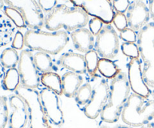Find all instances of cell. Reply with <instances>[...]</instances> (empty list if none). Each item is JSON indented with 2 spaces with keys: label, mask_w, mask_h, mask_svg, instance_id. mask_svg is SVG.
<instances>
[{
  "label": "cell",
  "mask_w": 154,
  "mask_h": 128,
  "mask_svg": "<svg viewBox=\"0 0 154 128\" xmlns=\"http://www.w3.org/2000/svg\"><path fill=\"white\" fill-rule=\"evenodd\" d=\"M89 21V15L81 7L60 4L45 16V26L51 31H59L62 28L67 31H73L85 28Z\"/></svg>",
  "instance_id": "1"
},
{
  "label": "cell",
  "mask_w": 154,
  "mask_h": 128,
  "mask_svg": "<svg viewBox=\"0 0 154 128\" xmlns=\"http://www.w3.org/2000/svg\"><path fill=\"white\" fill-rule=\"evenodd\" d=\"M130 91L127 74L120 70L111 80L108 100L100 115L102 121L111 124L118 121L130 95Z\"/></svg>",
  "instance_id": "2"
},
{
  "label": "cell",
  "mask_w": 154,
  "mask_h": 128,
  "mask_svg": "<svg viewBox=\"0 0 154 128\" xmlns=\"http://www.w3.org/2000/svg\"><path fill=\"white\" fill-rule=\"evenodd\" d=\"M25 46L31 50L57 55L66 46L69 37L65 30L48 32L29 29L24 34Z\"/></svg>",
  "instance_id": "3"
},
{
  "label": "cell",
  "mask_w": 154,
  "mask_h": 128,
  "mask_svg": "<svg viewBox=\"0 0 154 128\" xmlns=\"http://www.w3.org/2000/svg\"><path fill=\"white\" fill-rule=\"evenodd\" d=\"M121 118L125 124L132 127L147 124L154 119V100L132 93L125 104Z\"/></svg>",
  "instance_id": "4"
},
{
  "label": "cell",
  "mask_w": 154,
  "mask_h": 128,
  "mask_svg": "<svg viewBox=\"0 0 154 128\" xmlns=\"http://www.w3.org/2000/svg\"><path fill=\"white\" fill-rule=\"evenodd\" d=\"M136 44L144 61L143 77L149 88H154V22H148L137 32Z\"/></svg>",
  "instance_id": "5"
},
{
  "label": "cell",
  "mask_w": 154,
  "mask_h": 128,
  "mask_svg": "<svg viewBox=\"0 0 154 128\" xmlns=\"http://www.w3.org/2000/svg\"><path fill=\"white\" fill-rule=\"evenodd\" d=\"M14 92L25 101L28 108L29 127L52 128L44 110L40 93L37 90L25 88L20 85Z\"/></svg>",
  "instance_id": "6"
},
{
  "label": "cell",
  "mask_w": 154,
  "mask_h": 128,
  "mask_svg": "<svg viewBox=\"0 0 154 128\" xmlns=\"http://www.w3.org/2000/svg\"><path fill=\"white\" fill-rule=\"evenodd\" d=\"M91 77L93 84V94L90 102L84 106V114L90 119H96L101 115L102 109L106 105L110 94V86L104 76L96 73Z\"/></svg>",
  "instance_id": "7"
},
{
  "label": "cell",
  "mask_w": 154,
  "mask_h": 128,
  "mask_svg": "<svg viewBox=\"0 0 154 128\" xmlns=\"http://www.w3.org/2000/svg\"><path fill=\"white\" fill-rule=\"evenodd\" d=\"M4 2L20 12L30 29L40 30L45 26V13L36 0H4Z\"/></svg>",
  "instance_id": "8"
},
{
  "label": "cell",
  "mask_w": 154,
  "mask_h": 128,
  "mask_svg": "<svg viewBox=\"0 0 154 128\" xmlns=\"http://www.w3.org/2000/svg\"><path fill=\"white\" fill-rule=\"evenodd\" d=\"M94 49L102 58L113 59L117 55L120 49L119 36L111 24H105L96 35Z\"/></svg>",
  "instance_id": "9"
},
{
  "label": "cell",
  "mask_w": 154,
  "mask_h": 128,
  "mask_svg": "<svg viewBox=\"0 0 154 128\" xmlns=\"http://www.w3.org/2000/svg\"><path fill=\"white\" fill-rule=\"evenodd\" d=\"M34 54L29 49H23L20 53L17 70L20 77V85L25 88L36 89L41 82L38 70L34 63Z\"/></svg>",
  "instance_id": "10"
},
{
  "label": "cell",
  "mask_w": 154,
  "mask_h": 128,
  "mask_svg": "<svg viewBox=\"0 0 154 128\" xmlns=\"http://www.w3.org/2000/svg\"><path fill=\"white\" fill-rule=\"evenodd\" d=\"M75 7H81L89 16L98 17L105 24H111L115 15L111 0H70Z\"/></svg>",
  "instance_id": "11"
},
{
  "label": "cell",
  "mask_w": 154,
  "mask_h": 128,
  "mask_svg": "<svg viewBox=\"0 0 154 128\" xmlns=\"http://www.w3.org/2000/svg\"><path fill=\"white\" fill-rule=\"evenodd\" d=\"M8 104L11 109L8 128H25L29 123L28 108L25 101L16 94L9 95Z\"/></svg>",
  "instance_id": "12"
},
{
  "label": "cell",
  "mask_w": 154,
  "mask_h": 128,
  "mask_svg": "<svg viewBox=\"0 0 154 128\" xmlns=\"http://www.w3.org/2000/svg\"><path fill=\"white\" fill-rule=\"evenodd\" d=\"M39 93L41 101L48 120L56 126L63 125L64 115L60 106L58 95L48 88H42Z\"/></svg>",
  "instance_id": "13"
},
{
  "label": "cell",
  "mask_w": 154,
  "mask_h": 128,
  "mask_svg": "<svg viewBox=\"0 0 154 128\" xmlns=\"http://www.w3.org/2000/svg\"><path fill=\"white\" fill-rule=\"evenodd\" d=\"M128 80L133 93L148 98L151 91L143 77L141 63L139 58H131L128 64Z\"/></svg>",
  "instance_id": "14"
},
{
  "label": "cell",
  "mask_w": 154,
  "mask_h": 128,
  "mask_svg": "<svg viewBox=\"0 0 154 128\" xmlns=\"http://www.w3.org/2000/svg\"><path fill=\"white\" fill-rule=\"evenodd\" d=\"M128 26L135 31H139L150 20L148 6L143 1H132L126 10Z\"/></svg>",
  "instance_id": "15"
},
{
  "label": "cell",
  "mask_w": 154,
  "mask_h": 128,
  "mask_svg": "<svg viewBox=\"0 0 154 128\" xmlns=\"http://www.w3.org/2000/svg\"><path fill=\"white\" fill-rule=\"evenodd\" d=\"M71 37L75 49L79 52L87 53L94 47V35L88 28H81L72 31Z\"/></svg>",
  "instance_id": "16"
},
{
  "label": "cell",
  "mask_w": 154,
  "mask_h": 128,
  "mask_svg": "<svg viewBox=\"0 0 154 128\" xmlns=\"http://www.w3.org/2000/svg\"><path fill=\"white\" fill-rule=\"evenodd\" d=\"M58 63L63 67L79 74L85 73L87 70L84 55L76 52H69L63 54L59 58Z\"/></svg>",
  "instance_id": "17"
},
{
  "label": "cell",
  "mask_w": 154,
  "mask_h": 128,
  "mask_svg": "<svg viewBox=\"0 0 154 128\" xmlns=\"http://www.w3.org/2000/svg\"><path fill=\"white\" fill-rule=\"evenodd\" d=\"M84 78L79 73L72 71L66 72L62 76L63 92L66 97H75L77 91L83 85Z\"/></svg>",
  "instance_id": "18"
},
{
  "label": "cell",
  "mask_w": 154,
  "mask_h": 128,
  "mask_svg": "<svg viewBox=\"0 0 154 128\" xmlns=\"http://www.w3.org/2000/svg\"><path fill=\"white\" fill-rule=\"evenodd\" d=\"M14 25L5 13L0 12V48L5 46L13 40L15 35Z\"/></svg>",
  "instance_id": "19"
},
{
  "label": "cell",
  "mask_w": 154,
  "mask_h": 128,
  "mask_svg": "<svg viewBox=\"0 0 154 128\" xmlns=\"http://www.w3.org/2000/svg\"><path fill=\"white\" fill-rule=\"evenodd\" d=\"M41 82L45 88L54 91L57 95H62L63 92V85H62V77L54 72L42 73L41 76Z\"/></svg>",
  "instance_id": "20"
},
{
  "label": "cell",
  "mask_w": 154,
  "mask_h": 128,
  "mask_svg": "<svg viewBox=\"0 0 154 128\" xmlns=\"http://www.w3.org/2000/svg\"><path fill=\"white\" fill-rule=\"evenodd\" d=\"M33 58L36 67L41 73H46L53 72L54 65L49 54L44 52H37L34 54Z\"/></svg>",
  "instance_id": "21"
},
{
  "label": "cell",
  "mask_w": 154,
  "mask_h": 128,
  "mask_svg": "<svg viewBox=\"0 0 154 128\" xmlns=\"http://www.w3.org/2000/svg\"><path fill=\"white\" fill-rule=\"evenodd\" d=\"M20 54L12 47L5 48L0 55V63L5 69L15 68L19 63Z\"/></svg>",
  "instance_id": "22"
},
{
  "label": "cell",
  "mask_w": 154,
  "mask_h": 128,
  "mask_svg": "<svg viewBox=\"0 0 154 128\" xmlns=\"http://www.w3.org/2000/svg\"><path fill=\"white\" fill-rule=\"evenodd\" d=\"M98 70L105 78L113 79L120 72V69L111 59L101 58L98 64Z\"/></svg>",
  "instance_id": "23"
},
{
  "label": "cell",
  "mask_w": 154,
  "mask_h": 128,
  "mask_svg": "<svg viewBox=\"0 0 154 128\" xmlns=\"http://www.w3.org/2000/svg\"><path fill=\"white\" fill-rule=\"evenodd\" d=\"M20 85V77L17 69L11 68L7 70L5 74L2 86L7 91H15Z\"/></svg>",
  "instance_id": "24"
},
{
  "label": "cell",
  "mask_w": 154,
  "mask_h": 128,
  "mask_svg": "<svg viewBox=\"0 0 154 128\" xmlns=\"http://www.w3.org/2000/svg\"><path fill=\"white\" fill-rule=\"evenodd\" d=\"M92 94H93V87L91 84L87 82L82 85L78 90L75 96L77 104L79 106H85L90 102Z\"/></svg>",
  "instance_id": "25"
},
{
  "label": "cell",
  "mask_w": 154,
  "mask_h": 128,
  "mask_svg": "<svg viewBox=\"0 0 154 128\" xmlns=\"http://www.w3.org/2000/svg\"><path fill=\"white\" fill-rule=\"evenodd\" d=\"M85 57L87 69L90 76H93L96 74L98 70V64L99 61V55L95 49L89 51L84 55Z\"/></svg>",
  "instance_id": "26"
},
{
  "label": "cell",
  "mask_w": 154,
  "mask_h": 128,
  "mask_svg": "<svg viewBox=\"0 0 154 128\" xmlns=\"http://www.w3.org/2000/svg\"><path fill=\"white\" fill-rule=\"evenodd\" d=\"M3 10H4L5 14L13 22L15 26L18 28H25L26 26L23 16L21 14L20 12L9 6H5Z\"/></svg>",
  "instance_id": "27"
},
{
  "label": "cell",
  "mask_w": 154,
  "mask_h": 128,
  "mask_svg": "<svg viewBox=\"0 0 154 128\" xmlns=\"http://www.w3.org/2000/svg\"><path fill=\"white\" fill-rule=\"evenodd\" d=\"M8 104L7 97L0 95V128H5L8 122Z\"/></svg>",
  "instance_id": "28"
},
{
  "label": "cell",
  "mask_w": 154,
  "mask_h": 128,
  "mask_svg": "<svg viewBox=\"0 0 154 128\" xmlns=\"http://www.w3.org/2000/svg\"><path fill=\"white\" fill-rule=\"evenodd\" d=\"M121 50L125 55L130 58H139V50L135 43L124 42L121 45Z\"/></svg>",
  "instance_id": "29"
},
{
  "label": "cell",
  "mask_w": 154,
  "mask_h": 128,
  "mask_svg": "<svg viewBox=\"0 0 154 128\" xmlns=\"http://www.w3.org/2000/svg\"><path fill=\"white\" fill-rule=\"evenodd\" d=\"M113 22H114L116 28L120 31L129 27L128 26L127 18H126V14L123 13L116 12L115 15L114 16V19H113Z\"/></svg>",
  "instance_id": "30"
},
{
  "label": "cell",
  "mask_w": 154,
  "mask_h": 128,
  "mask_svg": "<svg viewBox=\"0 0 154 128\" xmlns=\"http://www.w3.org/2000/svg\"><path fill=\"white\" fill-rule=\"evenodd\" d=\"M104 24L105 23H104L103 21L98 17L92 18V19H90L88 22V25L90 31L93 33L94 36H96L100 32L102 28H103Z\"/></svg>",
  "instance_id": "31"
},
{
  "label": "cell",
  "mask_w": 154,
  "mask_h": 128,
  "mask_svg": "<svg viewBox=\"0 0 154 128\" xmlns=\"http://www.w3.org/2000/svg\"><path fill=\"white\" fill-rule=\"evenodd\" d=\"M120 38L125 42L135 43L137 41V34L134 30L127 27L125 29L120 31Z\"/></svg>",
  "instance_id": "32"
},
{
  "label": "cell",
  "mask_w": 154,
  "mask_h": 128,
  "mask_svg": "<svg viewBox=\"0 0 154 128\" xmlns=\"http://www.w3.org/2000/svg\"><path fill=\"white\" fill-rule=\"evenodd\" d=\"M44 13L48 14L57 5V0H36Z\"/></svg>",
  "instance_id": "33"
},
{
  "label": "cell",
  "mask_w": 154,
  "mask_h": 128,
  "mask_svg": "<svg viewBox=\"0 0 154 128\" xmlns=\"http://www.w3.org/2000/svg\"><path fill=\"white\" fill-rule=\"evenodd\" d=\"M24 46H25L24 35L21 31H17L15 33V35L11 42V47L18 50V49H22Z\"/></svg>",
  "instance_id": "34"
},
{
  "label": "cell",
  "mask_w": 154,
  "mask_h": 128,
  "mask_svg": "<svg viewBox=\"0 0 154 128\" xmlns=\"http://www.w3.org/2000/svg\"><path fill=\"white\" fill-rule=\"evenodd\" d=\"M130 3L129 0H112L113 7L118 13H124L126 12Z\"/></svg>",
  "instance_id": "35"
},
{
  "label": "cell",
  "mask_w": 154,
  "mask_h": 128,
  "mask_svg": "<svg viewBox=\"0 0 154 128\" xmlns=\"http://www.w3.org/2000/svg\"><path fill=\"white\" fill-rule=\"evenodd\" d=\"M148 8L150 11V15L151 19L154 22V0H149L148 1Z\"/></svg>",
  "instance_id": "36"
},
{
  "label": "cell",
  "mask_w": 154,
  "mask_h": 128,
  "mask_svg": "<svg viewBox=\"0 0 154 128\" xmlns=\"http://www.w3.org/2000/svg\"><path fill=\"white\" fill-rule=\"evenodd\" d=\"M5 74V68L2 64L0 63V87L2 86L3 85V80H4Z\"/></svg>",
  "instance_id": "37"
},
{
  "label": "cell",
  "mask_w": 154,
  "mask_h": 128,
  "mask_svg": "<svg viewBox=\"0 0 154 128\" xmlns=\"http://www.w3.org/2000/svg\"><path fill=\"white\" fill-rule=\"evenodd\" d=\"M140 128H154V123L149 122L147 124H144L143 126H141Z\"/></svg>",
  "instance_id": "38"
},
{
  "label": "cell",
  "mask_w": 154,
  "mask_h": 128,
  "mask_svg": "<svg viewBox=\"0 0 154 128\" xmlns=\"http://www.w3.org/2000/svg\"><path fill=\"white\" fill-rule=\"evenodd\" d=\"M114 128H133V127L127 125V124H125V125H123V124H119V125L115 126Z\"/></svg>",
  "instance_id": "39"
},
{
  "label": "cell",
  "mask_w": 154,
  "mask_h": 128,
  "mask_svg": "<svg viewBox=\"0 0 154 128\" xmlns=\"http://www.w3.org/2000/svg\"><path fill=\"white\" fill-rule=\"evenodd\" d=\"M4 7H5L4 0H0V10H2V8H4Z\"/></svg>",
  "instance_id": "40"
},
{
  "label": "cell",
  "mask_w": 154,
  "mask_h": 128,
  "mask_svg": "<svg viewBox=\"0 0 154 128\" xmlns=\"http://www.w3.org/2000/svg\"><path fill=\"white\" fill-rule=\"evenodd\" d=\"M151 95H152V97H153V100H154V90L151 92Z\"/></svg>",
  "instance_id": "41"
},
{
  "label": "cell",
  "mask_w": 154,
  "mask_h": 128,
  "mask_svg": "<svg viewBox=\"0 0 154 128\" xmlns=\"http://www.w3.org/2000/svg\"><path fill=\"white\" fill-rule=\"evenodd\" d=\"M100 128H108V127H107L105 125H102V126H101Z\"/></svg>",
  "instance_id": "42"
},
{
  "label": "cell",
  "mask_w": 154,
  "mask_h": 128,
  "mask_svg": "<svg viewBox=\"0 0 154 128\" xmlns=\"http://www.w3.org/2000/svg\"><path fill=\"white\" fill-rule=\"evenodd\" d=\"M132 1H144V0H132Z\"/></svg>",
  "instance_id": "43"
},
{
  "label": "cell",
  "mask_w": 154,
  "mask_h": 128,
  "mask_svg": "<svg viewBox=\"0 0 154 128\" xmlns=\"http://www.w3.org/2000/svg\"><path fill=\"white\" fill-rule=\"evenodd\" d=\"M153 123H154V122H153Z\"/></svg>",
  "instance_id": "44"
},
{
  "label": "cell",
  "mask_w": 154,
  "mask_h": 128,
  "mask_svg": "<svg viewBox=\"0 0 154 128\" xmlns=\"http://www.w3.org/2000/svg\"><path fill=\"white\" fill-rule=\"evenodd\" d=\"M25 128H26V127H25Z\"/></svg>",
  "instance_id": "45"
}]
</instances>
